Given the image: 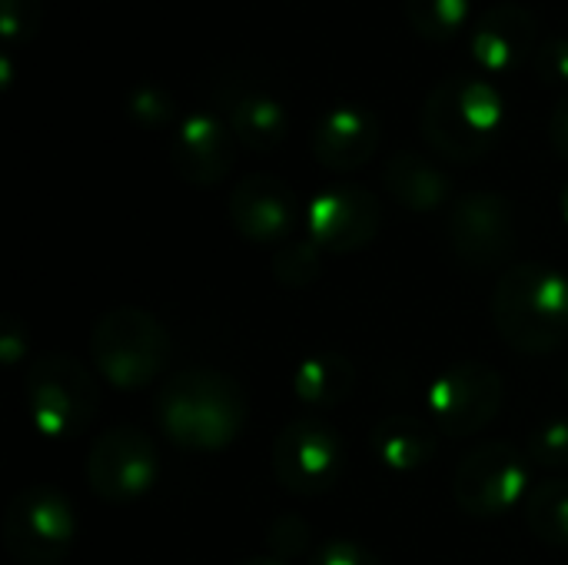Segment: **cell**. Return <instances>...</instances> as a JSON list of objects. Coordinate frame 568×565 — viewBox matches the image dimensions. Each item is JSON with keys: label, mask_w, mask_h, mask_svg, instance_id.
Returning <instances> with one entry per match:
<instances>
[{"label": "cell", "mask_w": 568, "mask_h": 565, "mask_svg": "<svg viewBox=\"0 0 568 565\" xmlns=\"http://www.w3.org/2000/svg\"><path fill=\"white\" fill-rule=\"evenodd\" d=\"M153 416L163 436L186 453H223L246 426L243 386L216 370H186L163 380Z\"/></svg>", "instance_id": "obj_1"}, {"label": "cell", "mask_w": 568, "mask_h": 565, "mask_svg": "<svg viewBox=\"0 0 568 565\" xmlns=\"http://www.w3.org/2000/svg\"><path fill=\"white\" fill-rule=\"evenodd\" d=\"M506 130L503 93L473 73L439 80L423 103L426 143L453 163H479L489 157Z\"/></svg>", "instance_id": "obj_2"}, {"label": "cell", "mask_w": 568, "mask_h": 565, "mask_svg": "<svg viewBox=\"0 0 568 565\" xmlns=\"http://www.w3.org/2000/svg\"><path fill=\"white\" fill-rule=\"evenodd\" d=\"M493 323L499 336L532 356L568 343V276L546 263L509 266L493 293Z\"/></svg>", "instance_id": "obj_3"}, {"label": "cell", "mask_w": 568, "mask_h": 565, "mask_svg": "<svg viewBox=\"0 0 568 565\" xmlns=\"http://www.w3.org/2000/svg\"><path fill=\"white\" fill-rule=\"evenodd\" d=\"M170 350L173 343L166 326L140 306H116L103 313L90 333V360L116 390L150 386L163 373Z\"/></svg>", "instance_id": "obj_4"}, {"label": "cell", "mask_w": 568, "mask_h": 565, "mask_svg": "<svg viewBox=\"0 0 568 565\" xmlns=\"http://www.w3.org/2000/svg\"><path fill=\"white\" fill-rule=\"evenodd\" d=\"M23 400L33 430L47 440H73L97 420L100 390L90 370L67 353H43L27 366Z\"/></svg>", "instance_id": "obj_5"}, {"label": "cell", "mask_w": 568, "mask_h": 565, "mask_svg": "<svg viewBox=\"0 0 568 565\" xmlns=\"http://www.w3.org/2000/svg\"><path fill=\"white\" fill-rule=\"evenodd\" d=\"M77 543V513L53 486H27L3 509V546L20 565H60Z\"/></svg>", "instance_id": "obj_6"}, {"label": "cell", "mask_w": 568, "mask_h": 565, "mask_svg": "<svg viewBox=\"0 0 568 565\" xmlns=\"http://www.w3.org/2000/svg\"><path fill=\"white\" fill-rule=\"evenodd\" d=\"M270 466L286 493L326 496L346 476V440L323 420H293L276 433Z\"/></svg>", "instance_id": "obj_7"}, {"label": "cell", "mask_w": 568, "mask_h": 565, "mask_svg": "<svg viewBox=\"0 0 568 565\" xmlns=\"http://www.w3.org/2000/svg\"><path fill=\"white\" fill-rule=\"evenodd\" d=\"M532 463L513 443H483L469 450L453 476V500L466 516L496 519L526 506L532 493Z\"/></svg>", "instance_id": "obj_8"}, {"label": "cell", "mask_w": 568, "mask_h": 565, "mask_svg": "<svg viewBox=\"0 0 568 565\" xmlns=\"http://www.w3.org/2000/svg\"><path fill=\"white\" fill-rule=\"evenodd\" d=\"M503 400H506V383L499 370L479 360L453 363L426 390L429 423L436 426V433H446L453 440H466L486 430L499 416Z\"/></svg>", "instance_id": "obj_9"}, {"label": "cell", "mask_w": 568, "mask_h": 565, "mask_svg": "<svg viewBox=\"0 0 568 565\" xmlns=\"http://www.w3.org/2000/svg\"><path fill=\"white\" fill-rule=\"evenodd\" d=\"M160 480V453L136 426H113L87 453V486L97 500L123 506L140 500Z\"/></svg>", "instance_id": "obj_10"}, {"label": "cell", "mask_w": 568, "mask_h": 565, "mask_svg": "<svg viewBox=\"0 0 568 565\" xmlns=\"http://www.w3.org/2000/svg\"><path fill=\"white\" fill-rule=\"evenodd\" d=\"M449 246L473 270H499L516 250V210L496 190L463 193L449 210Z\"/></svg>", "instance_id": "obj_11"}, {"label": "cell", "mask_w": 568, "mask_h": 565, "mask_svg": "<svg viewBox=\"0 0 568 565\" xmlns=\"http://www.w3.org/2000/svg\"><path fill=\"white\" fill-rule=\"evenodd\" d=\"M383 226L379 200L356 183H333L310 200L306 236L323 253H356L376 240Z\"/></svg>", "instance_id": "obj_12"}, {"label": "cell", "mask_w": 568, "mask_h": 565, "mask_svg": "<svg viewBox=\"0 0 568 565\" xmlns=\"http://www.w3.org/2000/svg\"><path fill=\"white\" fill-rule=\"evenodd\" d=\"M230 223L253 246H286L296 240L300 203L286 180L273 173H250L230 193Z\"/></svg>", "instance_id": "obj_13"}, {"label": "cell", "mask_w": 568, "mask_h": 565, "mask_svg": "<svg viewBox=\"0 0 568 565\" xmlns=\"http://www.w3.org/2000/svg\"><path fill=\"white\" fill-rule=\"evenodd\" d=\"M539 43V20L529 7L496 3L476 20L469 37V57L486 73H516L519 67L532 63Z\"/></svg>", "instance_id": "obj_14"}, {"label": "cell", "mask_w": 568, "mask_h": 565, "mask_svg": "<svg viewBox=\"0 0 568 565\" xmlns=\"http://www.w3.org/2000/svg\"><path fill=\"white\" fill-rule=\"evenodd\" d=\"M236 160V137L216 113L196 110L176 123L173 143H170V163L180 180L190 186H216Z\"/></svg>", "instance_id": "obj_15"}, {"label": "cell", "mask_w": 568, "mask_h": 565, "mask_svg": "<svg viewBox=\"0 0 568 565\" xmlns=\"http://www.w3.org/2000/svg\"><path fill=\"white\" fill-rule=\"evenodd\" d=\"M379 150V120L363 103L329 107L313 127V157L336 173L359 170Z\"/></svg>", "instance_id": "obj_16"}, {"label": "cell", "mask_w": 568, "mask_h": 565, "mask_svg": "<svg viewBox=\"0 0 568 565\" xmlns=\"http://www.w3.org/2000/svg\"><path fill=\"white\" fill-rule=\"evenodd\" d=\"M220 103L236 143H243L253 153H273L290 133L286 103L260 87H230L220 97Z\"/></svg>", "instance_id": "obj_17"}, {"label": "cell", "mask_w": 568, "mask_h": 565, "mask_svg": "<svg viewBox=\"0 0 568 565\" xmlns=\"http://www.w3.org/2000/svg\"><path fill=\"white\" fill-rule=\"evenodd\" d=\"M436 426L409 413H389L369 433V450L389 473L423 470L436 456Z\"/></svg>", "instance_id": "obj_18"}, {"label": "cell", "mask_w": 568, "mask_h": 565, "mask_svg": "<svg viewBox=\"0 0 568 565\" xmlns=\"http://www.w3.org/2000/svg\"><path fill=\"white\" fill-rule=\"evenodd\" d=\"M383 183L413 213H433L453 196V180L439 163L423 157L419 150H399L389 157L383 170Z\"/></svg>", "instance_id": "obj_19"}, {"label": "cell", "mask_w": 568, "mask_h": 565, "mask_svg": "<svg viewBox=\"0 0 568 565\" xmlns=\"http://www.w3.org/2000/svg\"><path fill=\"white\" fill-rule=\"evenodd\" d=\"M356 363L336 350H316L293 366L290 386L303 406L333 410L356 393Z\"/></svg>", "instance_id": "obj_20"}, {"label": "cell", "mask_w": 568, "mask_h": 565, "mask_svg": "<svg viewBox=\"0 0 568 565\" xmlns=\"http://www.w3.org/2000/svg\"><path fill=\"white\" fill-rule=\"evenodd\" d=\"M523 509L532 536L552 546H568V480L536 483Z\"/></svg>", "instance_id": "obj_21"}, {"label": "cell", "mask_w": 568, "mask_h": 565, "mask_svg": "<svg viewBox=\"0 0 568 565\" xmlns=\"http://www.w3.org/2000/svg\"><path fill=\"white\" fill-rule=\"evenodd\" d=\"M413 30L429 43H449L473 17V0H406Z\"/></svg>", "instance_id": "obj_22"}, {"label": "cell", "mask_w": 568, "mask_h": 565, "mask_svg": "<svg viewBox=\"0 0 568 565\" xmlns=\"http://www.w3.org/2000/svg\"><path fill=\"white\" fill-rule=\"evenodd\" d=\"M323 273V250L310 236H296L273 256V276L283 290H303Z\"/></svg>", "instance_id": "obj_23"}, {"label": "cell", "mask_w": 568, "mask_h": 565, "mask_svg": "<svg viewBox=\"0 0 568 565\" xmlns=\"http://www.w3.org/2000/svg\"><path fill=\"white\" fill-rule=\"evenodd\" d=\"M126 113L143 130H163L176 120V100L160 83H140L126 97Z\"/></svg>", "instance_id": "obj_24"}, {"label": "cell", "mask_w": 568, "mask_h": 565, "mask_svg": "<svg viewBox=\"0 0 568 565\" xmlns=\"http://www.w3.org/2000/svg\"><path fill=\"white\" fill-rule=\"evenodd\" d=\"M526 456L539 470H568V420H546L526 440Z\"/></svg>", "instance_id": "obj_25"}, {"label": "cell", "mask_w": 568, "mask_h": 565, "mask_svg": "<svg viewBox=\"0 0 568 565\" xmlns=\"http://www.w3.org/2000/svg\"><path fill=\"white\" fill-rule=\"evenodd\" d=\"M266 543H270V553L280 559V563H290V559H303L310 553V543H313V529L303 516L296 513H283L270 523V533H266Z\"/></svg>", "instance_id": "obj_26"}, {"label": "cell", "mask_w": 568, "mask_h": 565, "mask_svg": "<svg viewBox=\"0 0 568 565\" xmlns=\"http://www.w3.org/2000/svg\"><path fill=\"white\" fill-rule=\"evenodd\" d=\"M43 7L40 0H0V33L7 47L30 43L40 30Z\"/></svg>", "instance_id": "obj_27"}, {"label": "cell", "mask_w": 568, "mask_h": 565, "mask_svg": "<svg viewBox=\"0 0 568 565\" xmlns=\"http://www.w3.org/2000/svg\"><path fill=\"white\" fill-rule=\"evenodd\" d=\"M532 70L536 77L552 87V90H562L568 93V37L566 33H556V37H542L536 57H532Z\"/></svg>", "instance_id": "obj_28"}, {"label": "cell", "mask_w": 568, "mask_h": 565, "mask_svg": "<svg viewBox=\"0 0 568 565\" xmlns=\"http://www.w3.org/2000/svg\"><path fill=\"white\" fill-rule=\"evenodd\" d=\"M310 565H383V559L369 546H363L359 539L336 536V539H326L313 549Z\"/></svg>", "instance_id": "obj_29"}, {"label": "cell", "mask_w": 568, "mask_h": 565, "mask_svg": "<svg viewBox=\"0 0 568 565\" xmlns=\"http://www.w3.org/2000/svg\"><path fill=\"white\" fill-rule=\"evenodd\" d=\"M27 350H30L27 326H20L17 320H3V326H0V360L13 366V363H20L27 356Z\"/></svg>", "instance_id": "obj_30"}, {"label": "cell", "mask_w": 568, "mask_h": 565, "mask_svg": "<svg viewBox=\"0 0 568 565\" xmlns=\"http://www.w3.org/2000/svg\"><path fill=\"white\" fill-rule=\"evenodd\" d=\"M549 140L556 147V153L568 160V93H559L552 117H549Z\"/></svg>", "instance_id": "obj_31"}, {"label": "cell", "mask_w": 568, "mask_h": 565, "mask_svg": "<svg viewBox=\"0 0 568 565\" xmlns=\"http://www.w3.org/2000/svg\"><path fill=\"white\" fill-rule=\"evenodd\" d=\"M236 565H286V563H280L276 556H253V559H243V563H236Z\"/></svg>", "instance_id": "obj_32"}, {"label": "cell", "mask_w": 568, "mask_h": 565, "mask_svg": "<svg viewBox=\"0 0 568 565\" xmlns=\"http://www.w3.org/2000/svg\"><path fill=\"white\" fill-rule=\"evenodd\" d=\"M559 210H562V220L568 223V183L566 190H562V200H559Z\"/></svg>", "instance_id": "obj_33"}, {"label": "cell", "mask_w": 568, "mask_h": 565, "mask_svg": "<svg viewBox=\"0 0 568 565\" xmlns=\"http://www.w3.org/2000/svg\"><path fill=\"white\" fill-rule=\"evenodd\" d=\"M562 386H566V396H568V366H566V376H562Z\"/></svg>", "instance_id": "obj_34"}]
</instances>
